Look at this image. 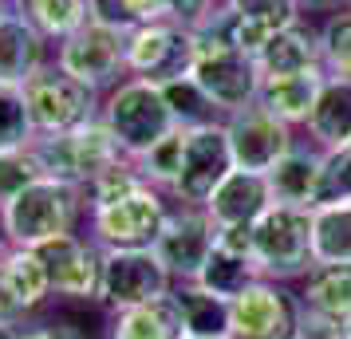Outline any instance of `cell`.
<instances>
[{
	"label": "cell",
	"instance_id": "obj_20",
	"mask_svg": "<svg viewBox=\"0 0 351 339\" xmlns=\"http://www.w3.org/2000/svg\"><path fill=\"white\" fill-rule=\"evenodd\" d=\"M178 304V320H182V336L190 339H233V327H229V300L206 292L193 280H182L170 288Z\"/></svg>",
	"mask_w": 351,
	"mask_h": 339
},
{
	"label": "cell",
	"instance_id": "obj_2",
	"mask_svg": "<svg viewBox=\"0 0 351 339\" xmlns=\"http://www.w3.org/2000/svg\"><path fill=\"white\" fill-rule=\"evenodd\" d=\"M28 150L36 154L44 178L71 181L80 190H87L107 166L127 158L103 118H91V123H83L75 130H64V134H36L28 142Z\"/></svg>",
	"mask_w": 351,
	"mask_h": 339
},
{
	"label": "cell",
	"instance_id": "obj_12",
	"mask_svg": "<svg viewBox=\"0 0 351 339\" xmlns=\"http://www.w3.org/2000/svg\"><path fill=\"white\" fill-rule=\"evenodd\" d=\"M56 67L83 79L87 87H107L127 71V36L111 32V28H99V24H83L75 32L60 40L56 51Z\"/></svg>",
	"mask_w": 351,
	"mask_h": 339
},
{
	"label": "cell",
	"instance_id": "obj_32",
	"mask_svg": "<svg viewBox=\"0 0 351 339\" xmlns=\"http://www.w3.org/2000/svg\"><path fill=\"white\" fill-rule=\"evenodd\" d=\"M36 138L28 107H24V87L0 83V150H20Z\"/></svg>",
	"mask_w": 351,
	"mask_h": 339
},
{
	"label": "cell",
	"instance_id": "obj_43",
	"mask_svg": "<svg viewBox=\"0 0 351 339\" xmlns=\"http://www.w3.org/2000/svg\"><path fill=\"white\" fill-rule=\"evenodd\" d=\"M304 4H312V8H335L339 0H304Z\"/></svg>",
	"mask_w": 351,
	"mask_h": 339
},
{
	"label": "cell",
	"instance_id": "obj_38",
	"mask_svg": "<svg viewBox=\"0 0 351 339\" xmlns=\"http://www.w3.org/2000/svg\"><path fill=\"white\" fill-rule=\"evenodd\" d=\"M217 8V0H170V20L182 28H197Z\"/></svg>",
	"mask_w": 351,
	"mask_h": 339
},
{
	"label": "cell",
	"instance_id": "obj_35",
	"mask_svg": "<svg viewBox=\"0 0 351 339\" xmlns=\"http://www.w3.org/2000/svg\"><path fill=\"white\" fill-rule=\"evenodd\" d=\"M225 4L245 20L261 24L265 32H280V28L300 24V0H225Z\"/></svg>",
	"mask_w": 351,
	"mask_h": 339
},
{
	"label": "cell",
	"instance_id": "obj_47",
	"mask_svg": "<svg viewBox=\"0 0 351 339\" xmlns=\"http://www.w3.org/2000/svg\"><path fill=\"white\" fill-rule=\"evenodd\" d=\"M339 150H343V154H348V158H351V138H348V142H343V146H339Z\"/></svg>",
	"mask_w": 351,
	"mask_h": 339
},
{
	"label": "cell",
	"instance_id": "obj_29",
	"mask_svg": "<svg viewBox=\"0 0 351 339\" xmlns=\"http://www.w3.org/2000/svg\"><path fill=\"white\" fill-rule=\"evenodd\" d=\"M158 87H162V95H166V103H170V111H174L178 127H197V123H213L217 118V107L193 83V75H178V79H166Z\"/></svg>",
	"mask_w": 351,
	"mask_h": 339
},
{
	"label": "cell",
	"instance_id": "obj_13",
	"mask_svg": "<svg viewBox=\"0 0 351 339\" xmlns=\"http://www.w3.org/2000/svg\"><path fill=\"white\" fill-rule=\"evenodd\" d=\"M213 249H217V221L206 213V205L174 210L154 241V253L174 280H197Z\"/></svg>",
	"mask_w": 351,
	"mask_h": 339
},
{
	"label": "cell",
	"instance_id": "obj_23",
	"mask_svg": "<svg viewBox=\"0 0 351 339\" xmlns=\"http://www.w3.org/2000/svg\"><path fill=\"white\" fill-rule=\"evenodd\" d=\"M304 127L316 138L319 150H339V146L348 142L351 138V79L328 75Z\"/></svg>",
	"mask_w": 351,
	"mask_h": 339
},
{
	"label": "cell",
	"instance_id": "obj_34",
	"mask_svg": "<svg viewBox=\"0 0 351 339\" xmlns=\"http://www.w3.org/2000/svg\"><path fill=\"white\" fill-rule=\"evenodd\" d=\"M143 174H138V166L130 158H119L114 166H107L103 174H99L83 194H87V210H95V205H107V201H114V197L130 194V190H138L143 186Z\"/></svg>",
	"mask_w": 351,
	"mask_h": 339
},
{
	"label": "cell",
	"instance_id": "obj_49",
	"mask_svg": "<svg viewBox=\"0 0 351 339\" xmlns=\"http://www.w3.org/2000/svg\"><path fill=\"white\" fill-rule=\"evenodd\" d=\"M182 339H190V336H182Z\"/></svg>",
	"mask_w": 351,
	"mask_h": 339
},
{
	"label": "cell",
	"instance_id": "obj_30",
	"mask_svg": "<svg viewBox=\"0 0 351 339\" xmlns=\"http://www.w3.org/2000/svg\"><path fill=\"white\" fill-rule=\"evenodd\" d=\"M182 138H186V127L170 130L162 142H154L150 150H146L143 158H134L138 174H143L150 186H158V190H174L178 174H182Z\"/></svg>",
	"mask_w": 351,
	"mask_h": 339
},
{
	"label": "cell",
	"instance_id": "obj_10",
	"mask_svg": "<svg viewBox=\"0 0 351 339\" xmlns=\"http://www.w3.org/2000/svg\"><path fill=\"white\" fill-rule=\"evenodd\" d=\"M233 339H300V296L276 280H256L229 300Z\"/></svg>",
	"mask_w": 351,
	"mask_h": 339
},
{
	"label": "cell",
	"instance_id": "obj_15",
	"mask_svg": "<svg viewBox=\"0 0 351 339\" xmlns=\"http://www.w3.org/2000/svg\"><path fill=\"white\" fill-rule=\"evenodd\" d=\"M44 268H48L51 292L67 296V300H99V284H103V249L91 241H80L75 233H64L56 241L36 249Z\"/></svg>",
	"mask_w": 351,
	"mask_h": 339
},
{
	"label": "cell",
	"instance_id": "obj_31",
	"mask_svg": "<svg viewBox=\"0 0 351 339\" xmlns=\"http://www.w3.org/2000/svg\"><path fill=\"white\" fill-rule=\"evenodd\" d=\"M319 67L335 79H351V12H335L319 28Z\"/></svg>",
	"mask_w": 351,
	"mask_h": 339
},
{
	"label": "cell",
	"instance_id": "obj_39",
	"mask_svg": "<svg viewBox=\"0 0 351 339\" xmlns=\"http://www.w3.org/2000/svg\"><path fill=\"white\" fill-rule=\"evenodd\" d=\"M217 249L253 257V225H217Z\"/></svg>",
	"mask_w": 351,
	"mask_h": 339
},
{
	"label": "cell",
	"instance_id": "obj_19",
	"mask_svg": "<svg viewBox=\"0 0 351 339\" xmlns=\"http://www.w3.org/2000/svg\"><path fill=\"white\" fill-rule=\"evenodd\" d=\"M319 170H324V150L319 146L316 150L292 146L285 158L265 174L269 178V190H272V201L312 210L316 205V190H319Z\"/></svg>",
	"mask_w": 351,
	"mask_h": 339
},
{
	"label": "cell",
	"instance_id": "obj_41",
	"mask_svg": "<svg viewBox=\"0 0 351 339\" xmlns=\"http://www.w3.org/2000/svg\"><path fill=\"white\" fill-rule=\"evenodd\" d=\"M24 339H83V331L67 327V323H44V327H28Z\"/></svg>",
	"mask_w": 351,
	"mask_h": 339
},
{
	"label": "cell",
	"instance_id": "obj_22",
	"mask_svg": "<svg viewBox=\"0 0 351 339\" xmlns=\"http://www.w3.org/2000/svg\"><path fill=\"white\" fill-rule=\"evenodd\" d=\"M0 284L8 288V296L20 304V312L28 316L36 307H44V300L51 296V280H48V268L36 249H16L8 244L0 253Z\"/></svg>",
	"mask_w": 351,
	"mask_h": 339
},
{
	"label": "cell",
	"instance_id": "obj_44",
	"mask_svg": "<svg viewBox=\"0 0 351 339\" xmlns=\"http://www.w3.org/2000/svg\"><path fill=\"white\" fill-rule=\"evenodd\" d=\"M4 241H8V229H4V213H0V253H4Z\"/></svg>",
	"mask_w": 351,
	"mask_h": 339
},
{
	"label": "cell",
	"instance_id": "obj_1",
	"mask_svg": "<svg viewBox=\"0 0 351 339\" xmlns=\"http://www.w3.org/2000/svg\"><path fill=\"white\" fill-rule=\"evenodd\" d=\"M83 190L71 181L56 178H36L28 190H20L8 205H4V229H8V244L16 249H40V244L56 241L75 229L83 213Z\"/></svg>",
	"mask_w": 351,
	"mask_h": 339
},
{
	"label": "cell",
	"instance_id": "obj_17",
	"mask_svg": "<svg viewBox=\"0 0 351 339\" xmlns=\"http://www.w3.org/2000/svg\"><path fill=\"white\" fill-rule=\"evenodd\" d=\"M324 79H328L324 67H312V71H300V75H269V79H261L256 103L269 114H276L280 123L296 127V123H308Z\"/></svg>",
	"mask_w": 351,
	"mask_h": 339
},
{
	"label": "cell",
	"instance_id": "obj_7",
	"mask_svg": "<svg viewBox=\"0 0 351 339\" xmlns=\"http://www.w3.org/2000/svg\"><path fill=\"white\" fill-rule=\"evenodd\" d=\"M190 75H193V83L209 95V103H213L217 111H225V114L253 107L256 91H261V67H256L253 55L221 48V44H206V40H193Z\"/></svg>",
	"mask_w": 351,
	"mask_h": 339
},
{
	"label": "cell",
	"instance_id": "obj_8",
	"mask_svg": "<svg viewBox=\"0 0 351 339\" xmlns=\"http://www.w3.org/2000/svg\"><path fill=\"white\" fill-rule=\"evenodd\" d=\"M229 170H237V166H233L225 118L186 127V138H182V174H178L170 194L182 205H206L209 194L225 181Z\"/></svg>",
	"mask_w": 351,
	"mask_h": 339
},
{
	"label": "cell",
	"instance_id": "obj_27",
	"mask_svg": "<svg viewBox=\"0 0 351 339\" xmlns=\"http://www.w3.org/2000/svg\"><path fill=\"white\" fill-rule=\"evenodd\" d=\"M8 4L44 40H67L75 28L87 24V0H8Z\"/></svg>",
	"mask_w": 351,
	"mask_h": 339
},
{
	"label": "cell",
	"instance_id": "obj_50",
	"mask_svg": "<svg viewBox=\"0 0 351 339\" xmlns=\"http://www.w3.org/2000/svg\"><path fill=\"white\" fill-rule=\"evenodd\" d=\"M300 4H304V0H300Z\"/></svg>",
	"mask_w": 351,
	"mask_h": 339
},
{
	"label": "cell",
	"instance_id": "obj_9",
	"mask_svg": "<svg viewBox=\"0 0 351 339\" xmlns=\"http://www.w3.org/2000/svg\"><path fill=\"white\" fill-rule=\"evenodd\" d=\"M174 288V276L166 273L154 249H103V284L99 300L111 312L162 300Z\"/></svg>",
	"mask_w": 351,
	"mask_h": 339
},
{
	"label": "cell",
	"instance_id": "obj_18",
	"mask_svg": "<svg viewBox=\"0 0 351 339\" xmlns=\"http://www.w3.org/2000/svg\"><path fill=\"white\" fill-rule=\"evenodd\" d=\"M44 36L36 32L24 16L12 8L0 16V83L8 87H24L36 71L44 67Z\"/></svg>",
	"mask_w": 351,
	"mask_h": 339
},
{
	"label": "cell",
	"instance_id": "obj_3",
	"mask_svg": "<svg viewBox=\"0 0 351 339\" xmlns=\"http://www.w3.org/2000/svg\"><path fill=\"white\" fill-rule=\"evenodd\" d=\"M99 118L107 123V130L114 134L119 150L130 162L143 158L146 150L154 142H162L170 130H178L174 111H170V103L162 95V87L150 79H138V75L114 87L111 95H107V103H103V114Z\"/></svg>",
	"mask_w": 351,
	"mask_h": 339
},
{
	"label": "cell",
	"instance_id": "obj_21",
	"mask_svg": "<svg viewBox=\"0 0 351 339\" xmlns=\"http://www.w3.org/2000/svg\"><path fill=\"white\" fill-rule=\"evenodd\" d=\"M300 307L343 327L351 320V264H312L304 273Z\"/></svg>",
	"mask_w": 351,
	"mask_h": 339
},
{
	"label": "cell",
	"instance_id": "obj_16",
	"mask_svg": "<svg viewBox=\"0 0 351 339\" xmlns=\"http://www.w3.org/2000/svg\"><path fill=\"white\" fill-rule=\"evenodd\" d=\"M269 205H272V190H269V178H265V174L229 170L225 181L209 194L206 213L217 225H253Z\"/></svg>",
	"mask_w": 351,
	"mask_h": 339
},
{
	"label": "cell",
	"instance_id": "obj_33",
	"mask_svg": "<svg viewBox=\"0 0 351 339\" xmlns=\"http://www.w3.org/2000/svg\"><path fill=\"white\" fill-rule=\"evenodd\" d=\"M36 178H44V170H40V162L28 146H20V150H0V210L20 194V190H28Z\"/></svg>",
	"mask_w": 351,
	"mask_h": 339
},
{
	"label": "cell",
	"instance_id": "obj_46",
	"mask_svg": "<svg viewBox=\"0 0 351 339\" xmlns=\"http://www.w3.org/2000/svg\"><path fill=\"white\" fill-rule=\"evenodd\" d=\"M8 8H12V4H8V0H0V16H4V12H8Z\"/></svg>",
	"mask_w": 351,
	"mask_h": 339
},
{
	"label": "cell",
	"instance_id": "obj_28",
	"mask_svg": "<svg viewBox=\"0 0 351 339\" xmlns=\"http://www.w3.org/2000/svg\"><path fill=\"white\" fill-rule=\"evenodd\" d=\"M256 280H261V268H256L253 257H237V253L213 249L193 284H202L206 292L221 296V300H233V296H241V292L249 288V284H256Z\"/></svg>",
	"mask_w": 351,
	"mask_h": 339
},
{
	"label": "cell",
	"instance_id": "obj_26",
	"mask_svg": "<svg viewBox=\"0 0 351 339\" xmlns=\"http://www.w3.org/2000/svg\"><path fill=\"white\" fill-rule=\"evenodd\" d=\"M312 257L316 264H351V201L312 210Z\"/></svg>",
	"mask_w": 351,
	"mask_h": 339
},
{
	"label": "cell",
	"instance_id": "obj_6",
	"mask_svg": "<svg viewBox=\"0 0 351 339\" xmlns=\"http://www.w3.org/2000/svg\"><path fill=\"white\" fill-rule=\"evenodd\" d=\"M166 217H170V210L162 201L158 186L143 181L138 190L91 210L95 244L99 249H154Z\"/></svg>",
	"mask_w": 351,
	"mask_h": 339
},
{
	"label": "cell",
	"instance_id": "obj_37",
	"mask_svg": "<svg viewBox=\"0 0 351 339\" xmlns=\"http://www.w3.org/2000/svg\"><path fill=\"white\" fill-rule=\"evenodd\" d=\"M87 20L99 24V28H111V32H134L138 28V20L130 12L127 0H87Z\"/></svg>",
	"mask_w": 351,
	"mask_h": 339
},
{
	"label": "cell",
	"instance_id": "obj_45",
	"mask_svg": "<svg viewBox=\"0 0 351 339\" xmlns=\"http://www.w3.org/2000/svg\"><path fill=\"white\" fill-rule=\"evenodd\" d=\"M343 339H351V320H343Z\"/></svg>",
	"mask_w": 351,
	"mask_h": 339
},
{
	"label": "cell",
	"instance_id": "obj_36",
	"mask_svg": "<svg viewBox=\"0 0 351 339\" xmlns=\"http://www.w3.org/2000/svg\"><path fill=\"white\" fill-rule=\"evenodd\" d=\"M332 201H351V158L343 150H324L316 205H332ZM316 205H312V210H316Z\"/></svg>",
	"mask_w": 351,
	"mask_h": 339
},
{
	"label": "cell",
	"instance_id": "obj_14",
	"mask_svg": "<svg viewBox=\"0 0 351 339\" xmlns=\"http://www.w3.org/2000/svg\"><path fill=\"white\" fill-rule=\"evenodd\" d=\"M225 130H229L233 166L237 170H253V174H269L272 166L296 146L292 127L280 123L276 114H269L261 103L245 107V111H233L225 118Z\"/></svg>",
	"mask_w": 351,
	"mask_h": 339
},
{
	"label": "cell",
	"instance_id": "obj_48",
	"mask_svg": "<svg viewBox=\"0 0 351 339\" xmlns=\"http://www.w3.org/2000/svg\"><path fill=\"white\" fill-rule=\"evenodd\" d=\"M343 4H348V8H351V0H343Z\"/></svg>",
	"mask_w": 351,
	"mask_h": 339
},
{
	"label": "cell",
	"instance_id": "obj_4",
	"mask_svg": "<svg viewBox=\"0 0 351 339\" xmlns=\"http://www.w3.org/2000/svg\"><path fill=\"white\" fill-rule=\"evenodd\" d=\"M253 260L265 280H296L316 264L312 257V210L304 205H280L253 221Z\"/></svg>",
	"mask_w": 351,
	"mask_h": 339
},
{
	"label": "cell",
	"instance_id": "obj_42",
	"mask_svg": "<svg viewBox=\"0 0 351 339\" xmlns=\"http://www.w3.org/2000/svg\"><path fill=\"white\" fill-rule=\"evenodd\" d=\"M0 339H24V331H20L16 323H8V320H0Z\"/></svg>",
	"mask_w": 351,
	"mask_h": 339
},
{
	"label": "cell",
	"instance_id": "obj_11",
	"mask_svg": "<svg viewBox=\"0 0 351 339\" xmlns=\"http://www.w3.org/2000/svg\"><path fill=\"white\" fill-rule=\"evenodd\" d=\"M193 64V36L174 20H154L138 24L127 32V71L138 79L166 83L178 75H190Z\"/></svg>",
	"mask_w": 351,
	"mask_h": 339
},
{
	"label": "cell",
	"instance_id": "obj_25",
	"mask_svg": "<svg viewBox=\"0 0 351 339\" xmlns=\"http://www.w3.org/2000/svg\"><path fill=\"white\" fill-rule=\"evenodd\" d=\"M111 339H182V320H178L174 296L114 312Z\"/></svg>",
	"mask_w": 351,
	"mask_h": 339
},
{
	"label": "cell",
	"instance_id": "obj_5",
	"mask_svg": "<svg viewBox=\"0 0 351 339\" xmlns=\"http://www.w3.org/2000/svg\"><path fill=\"white\" fill-rule=\"evenodd\" d=\"M24 107H28L36 134H64L103 114L95 87L48 64L24 83Z\"/></svg>",
	"mask_w": 351,
	"mask_h": 339
},
{
	"label": "cell",
	"instance_id": "obj_24",
	"mask_svg": "<svg viewBox=\"0 0 351 339\" xmlns=\"http://www.w3.org/2000/svg\"><path fill=\"white\" fill-rule=\"evenodd\" d=\"M256 67H261V79L269 75H300V71H312L319 67V40L308 28L292 24V28H280V32L269 36V44L256 55Z\"/></svg>",
	"mask_w": 351,
	"mask_h": 339
},
{
	"label": "cell",
	"instance_id": "obj_40",
	"mask_svg": "<svg viewBox=\"0 0 351 339\" xmlns=\"http://www.w3.org/2000/svg\"><path fill=\"white\" fill-rule=\"evenodd\" d=\"M138 24H154V20H170V0H127Z\"/></svg>",
	"mask_w": 351,
	"mask_h": 339
}]
</instances>
